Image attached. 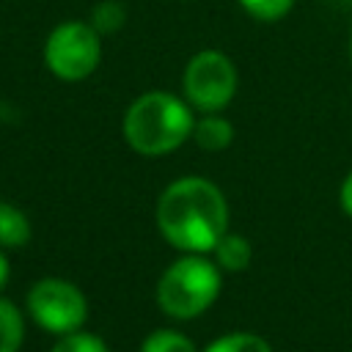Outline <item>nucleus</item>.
Listing matches in <instances>:
<instances>
[{"label":"nucleus","instance_id":"obj_1","mask_svg":"<svg viewBox=\"0 0 352 352\" xmlns=\"http://www.w3.org/2000/svg\"><path fill=\"white\" fill-rule=\"evenodd\" d=\"M154 220L162 239L176 250L212 253L228 231V204L214 182L204 176H182L160 192Z\"/></svg>","mask_w":352,"mask_h":352},{"label":"nucleus","instance_id":"obj_2","mask_svg":"<svg viewBox=\"0 0 352 352\" xmlns=\"http://www.w3.org/2000/svg\"><path fill=\"white\" fill-rule=\"evenodd\" d=\"M121 126L132 151L143 157H162L192 138L195 118L187 99L168 91H146L126 107Z\"/></svg>","mask_w":352,"mask_h":352},{"label":"nucleus","instance_id":"obj_3","mask_svg":"<svg viewBox=\"0 0 352 352\" xmlns=\"http://www.w3.org/2000/svg\"><path fill=\"white\" fill-rule=\"evenodd\" d=\"M220 286L223 275L214 261L204 253H184L160 275L154 300L170 319H195L214 305Z\"/></svg>","mask_w":352,"mask_h":352},{"label":"nucleus","instance_id":"obj_4","mask_svg":"<svg viewBox=\"0 0 352 352\" xmlns=\"http://www.w3.org/2000/svg\"><path fill=\"white\" fill-rule=\"evenodd\" d=\"M102 60V33L82 19L60 22L44 41V66L63 82H80Z\"/></svg>","mask_w":352,"mask_h":352},{"label":"nucleus","instance_id":"obj_5","mask_svg":"<svg viewBox=\"0 0 352 352\" xmlns=\"http://www.w3.org/2000/svg\"><path fill=\"white\" fill-rule=\"evenodd\" d=\"M28 316L52 336H66L74 330H82L88 319V300L82 289L66 278H41L30 286L25 297Z\"/></svg>","mask_w":352,"mask_h":352},{"label":"nucleus","instance_id":"obj_6","mask_svg":"<svg viewBox=\"0 0 352 352\" xmlns=\"http://www.w3.org/2000/svg\"><path fill=\"white\" fill-rule=\"evenodd\" d=\"M236 66L220 50H201L195 52L182 74V91L190 107L201 113H217L231 104L236 94Z\"/></svg>","mask_w":352,"mask_h":352},{"label":"nucleus","instance_id":"obj_7","mask_svg":"<svg viewBox=\"0 0 352 352\" xmlns=\"http://www.w3.org/2000/svg\"><path fill=\"white\" fill-rule=\"evenodd\" d=\"M212 253H214V264L220 270H226V272H242L253 261L250 239L245 234H236V231H226Z\"/></svg>","mask_w":352,"mask_h":352},{"label":"nucleus","instance_id":"obj_8","mask_svg":"<svg viewBox=\"0 0 352 352\" xmlns=\"http://www.w3.org/2000/svg\"><path fill=\"white\" fill-rule=\"evenodd\" d=\"M192 140L204 151H223L234 140V126L217 113H204L192 126Z\"/></svg>","mask_w":352,"mask_h":352},{"label":"nucleus","instance_id":"obj_9","mask_svg":"<svg viewBox=\"0 0 352 352\" xmlns=\"http://www.w3.org/2000/svg\"><path fill=\"white\" fill-rule=\"evenodd\" d=\"M33 236V228H30V220L28 214L8 204V201H0V248H25Z\"/></svg>","mask_w":352,"mask_h":352},{"label":"nucleus","instance_id":"obj_10","mask_svg":"<svg viewBox=\"0 0 352 352\" xmlns=\"http://www.w3.org/2000/svg\"><path fill=\"white\" fill-rule=\"evenodd\" d=\"M22 341H25V316L11 300L0 297V352H19Z\"/></svg>","mask_w":352,"mask_h":352},{"label":"nucleus","instance_id":"obj_11","mask_svg":"<svg viewBox=\"0 0 352 352\" xmlns=\"http://www.w3.org/2000/svg\"><path fill=\"white\" fill-rule=\"evenodd\" d=\"M204 352H272V346L267 338H261L256 333L236 330V333L217 336L214 341H209L204 346Z\"/></svg>","mask_w":352,"mask_h":352},{"label":"nucleus","instance_id":"obj_12","mask_svg":"<svg viewBox=\"0 0 352 352\" xmlns=\"http://www.w3.org/2000/svg\"><path fill=\"white\" fill-rule=\"evenodd\" d=\"M140 352H198V349H195V344L184 333L160 327V330H151L143 338Z\"/></svg>","mask_w":352,"mask_h":352},{"label":"nucleus","instance_id":"obj_13","mask_svg":"<svg viewBox=\"0 0 352 352\" xmlns=\"http://www.w3.org/2000/svg\"><path fill=\"white\" fill-rule=\"evenodd\" d=\"M50 352H110V346L99 336H94V333L74 330V333L58 336V341L52 344Z\"/></svg>","mask_w":352,"mask_h":352},{"label":"nucleus","instance_id":"obj_14","mask_svg":"<svg viewBox=\"0 0 352 352\" xmlns=\"http://www.w3.org/2000/svg\"><path fill=\"white\" fill-rule=\"evenodd\" d=\"M124 6L118 0H102L94 14H91V25L104 36V33H116L121 25H124Z\"/></svg>","mask_w":352,"mask_h":352},{"label":"nucleus","instance_id":"obj_15","mask_svg":"<svg viewBox=\"0 0 352 352\" xmlns=\"http://www.w3.org/2000/svg\"><path fill=\"white\" fill-rule=\"evenodd\" d=\"M239 6L253 16V19H261V22H275V19H283L294 0H239Z\"/></svg>","mask_w":352,"mask_h":352},{"label":"nucleus","instance_id":"obj_16","mask_svg":"<svg viewBox=\"0 0 352 352\" xmlns=\"http://www.w3.org/2000/svg\"><path fill=\"white\" fill-rule=\"evenodd\" d=\"M338 201H341V209L346 212V217L352 220V170H349V176L341 182V190H338Z\"/></svg>","mask_w":352,"mask_h":352},{"label":"nucleus","instance_id":"obj_17","mask_svg":"<svg viewBox=\"0 0 352 352\" xmlns=\"http://www.w3.org/2000/svg\"><path fill=\"white\" fill-rule=\"evenodd\" d=\"M8 278H11V264H8V258H6V253L0 250V292L6 289V283H8Z\"/></svg>","mask_w":352,"mask_h":352},{"label":"nucleus","instance_id":"obj_18","mask_svg":"<svg viewBox=\"0 0 352 352\" xmlns=\"http://www.w3.org/2000/svg\"><path fill=\"white\" fill-rule=\"evenodd\" d=\"M349 55H352V36H349Z\"/></svg>","mask_w":352,"mask_h":352}]
</instances>
